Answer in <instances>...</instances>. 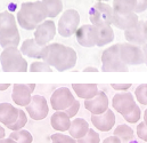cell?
Here are the masks:
<instances>
[{"label": "cell", "instance_id": "c3c4849f", "mask_svg": "<svg viewBox=\"0 0 147 143\" xmlns=\"http://www.w3.org/2000/svg\"><path fill=\"white\" fill-rule=\"evenodd\" d=\"M97 1H103V2H106V1H110V0H97Z\"/></svg>", "mask_w": 147, "mask_h": 143}, {"label": "cell", "instance_id": "3957f363", "mask_svg": "<svg viewBox=\"0 0 147 143\" xmlns=\"http://www.w3.org/2000/svg\"><path fill=\"white\" fill-rule=\"evenodd\" d=\"M1 68L5 72H26L29 65L17 47L5 48L0 54Z\"/></svg>", "mask_w": 147, "mask_h": 143}, {"label": "cell", "instance_id": "ac0fdd59", "mask_svg": "<svg viewBox=\"0 0 147 143\" xmlns=\"http://www.w3.org/2000/svg\"><path fill=\"white\" fill-rule=\"evenodd\" d=\"M138 15L136 13H130V14H119L114 12L113 15V25L116 27L120 30H128L138 24Z\"/></svg>", "mask_w": 147, "mask_h": 143}, {"label": "cell", "instance_id": "277c9868", "mask_svg": "<svg viewBox=\"0 0 147 143\" xmlns=\"http://www.w3.org/2000/svg\"><path fill=\"white\" fill-rule=\"evenodd\" d=\"M103 72H128V65L120 57V44L112 45L102 54Z\"/></svg>", "mask_w": 147, "mask_h": 143}, {"label": "cell", "instance_id": "2e32d148", "mask_svg": "<svg viewBox=\"0 0 147 143\" xmlns=\"http://www.w3.org/2000/svg\"><path fill=\"white\" fill-rule=\"evenodd\" d=\"M91 123L96 129L100 132H110L115 125V114L111 109L102 114H91Z\"/></svg>", "mask_w": 147, "mask_h": 143}, {"label": "cell", "instance_id": "ab89813d", "mask_svg": "<svg viewBox=\"0 0 147 143\" xmlns=\"http://www.w3.org/2000/svg\"><path fill=\"white\" fill-rule=\"evenodd\" d=\"M102 143H122V142H121V140H120L117 136L113 135V136H109V138H106V139H105Z\"/></svg>", "mask_w": 147, "mask_h": 143}, {"label": "cell", "instance_id": "7402d4cb", "mask_svg": "<svg viewBox=\"0 0 147 143\" xmlns=\"http://www.w3.org/2000/svg\"><path fill=\"white\" fill-rule=\"evenodd\" d=\"M72 88L76 96L83 100H90L99 92L97 84H72Z\"/></svg>", "mask_w": 147, "mask_h": 143}, {"label": "cell", "instance_id": "4dcf8cb0", "mask_svg": "<svg viewBox=\"0 0 147 143\" xmlns=\"http://www.w3.org/2000/svg\"><path fill=\"white\" fill-rule=\"evenodd\" d=\"M135 96L142 106H147V84H142L135 89Z\"/></svg>", "mask_w": 147, "mask_h": 143}, {"label": "cell", "instance_id": "9a60e30c", "mask_svg": "<svg viewBox=\"0 0 147 143\" xmlns=\"http://www.w3.org/2000/svg\"><path fill=\"white\" fill-rule=\"evenodd\" d=\"M84 108L91 114H102L109 110V97L104 92L99 91L95 97L84 100Z\"/></svg>", "mask_w": 147, "mask_h": 143}, {"label": "cell", "instance_id": "d6986e66", "mask_svg": "<svg viewBox=\"0 0 147 143\" xmlns=\"http://www.w3.org/2000/svg\"><path fill=\"white\" fill-rule=\"evenodd\" d=\"M20 50L25 56L37 59V60H42L45 47L38 45L34 38H29V39H25L22 42V46H21Z\"/></svg>", "mask_w": 147, "mask_h": 143}, {"label": "cell", "instance_id": "5bb4252c", "mask_svg": "<svg viewBox=\"0 0 147 143\" xmlns=\"http://www.w3.org/2000/svg\"><path fill=\"white\" fill-rule=\"evenodd\" d=\"M18 33L20 32H18L15 16L8 10L1 12L0 13V37H14Z\"/></svg>", "mask_w": 147, "mask_h": 143}, {"label": "cell", "instance_id": "60d3db41", "mask_svg": "<svg viewBox=\"0 0 147 143\" xmlns=\"http://www.w3.org/2000/svg\"><path fill=\"white\" fill-rule=\"evenodd\" d=\"M83 72H98V69L94 67H87L83 69Z\"/></svg>", "mask_w": 147, "mask_h": 143}, {"label": "cell", "instance_id": "603a6c76", "mask_svg": "<svg viewBox=\"0 0 147 143\" xmlns=\"http://www.w3.org/2000/svg\"><path fill=\"white\" fill-rule=\"evenodd\" d=\"M89 129H90L89 124L83 118H74L71 121L69 133L73 139L79 140V139H82L83 136H86L87 133L89 132Z\"/></svg>", "mask_w": 147, "mask_h": 143}, {"label": "cell", "instance_id": "74e56055", "mask_svg": "<svg viewBox=\"0 0 147 143\" xmlns=\"http://www.w3.org/2000/svg\"><path fill=\"white\" fill-rule=\"evenodd\" d=\"M147 9V0H137V6H136V9H135V13L136 14H139V13H143Z\"/></svg>", "mask_w": 147, "mask_h": 143}, {"label": "cell", "instance_id": "9c48e42d", "mask_svg": "<svg viewBox=\"0 0 147 143\" xmlns=\"http://www.w3.org/2000/svg\"><path fill=\"white\" fill-rule=\"evenodd\" d=\"M75 37H76V41L82 47H87V48L95 47V46H97V40H98L97 27H95L92 24L81 25L76 30Z\"/></svg>", "mask_w": 147, "mask_h": 143}, {"label": "cell", "instance_id": "1f68e13d", "mask_svg": "<svg viewBox=\"0 0 147 143\" xmlns=\"http://www.w3.org/2000/svg\"><path fill=\"white\" fill-rule=\"evenodd\" d=\"M29 71L31 72H51L53 71V68L46 63L45 61H36L33 63H31L30 68H29Z\"/></svg>", "mask_w": 147, "mask_h": 143}, {"label": "cell", "instance_id": "ba28073f", "mask_svg": "<svg viewBox=\"0 0 147 143\" xmlns=\"http://www.w3.org/2000/svg\"><path fill=\"white\" fill-rule=\"evenodd\" d=\"M74 101V95L67 87L57 88L50 96V106L55 111H65Z\"/></svg>", "mask_w": 147, "mask_h": 143}, {"label": "cell", "instance_id": "f6af8a7d", "mask_svg": "<svg viewBox=\"0 0 147 143\" xmlns=\"http://www.w3.org/2000/svg\"><path fill=\"white\" fill-rule=\"evenodd\" d=\"M0 143H17L15 140H13V139H10V138H8V139H2Z\"/></svg>", "mask_w": 147, "mask_h": 143}, {"label": "cell", "instance_id": "7dc6e473", "mask_svg": "<svg viewBox=\"0 0 147 143\" xmlns=\"http://www.w3.org/2000/svg\"><path fill=\"white\" fill-rule=\"evenodd\" d=\"M145 33H146L147 37V21H145Z\"/></svg>", "mask_w": 147, "mask_h": 143}, {"label": "cell", "instance_id": "8d00e7d4", "mask_svg": "<svg viewBox=\"0 0 147 143\" xmlns=\"http://www.w3.org/2000/svg\"><path fill=\"white\" fill-rule=\"evenodd\" d=\"M79 110H80V102L75 100L73 102V104L65 110V112L67 113V116H69L70 118H74V117L76 116V113L79 112Z\"/></svg>", "mask_w": 147, "mask_h": 143}, {"label": "cell", "instance_id": "d6a6232c", "mask_svg": "<svg viewBox=\"0 0 147 143\" xmlns=\"http://www.w3.org/2000/svg\"><path fill=\"white\" fill-rule=\"evenodd\" d=\"M140 117H142V110H140V108L138 107V106H136L132 111H130L129 113H127V114L123 116L124 120L127 123H129V124H136V123H138L140 120Z\"/></svg>", "mask_w": 147, "mask_h": 143}, {"label": "cell", "instance_id": "b9f144b4", "mask_svg": "<svg viewBox=\"0 0 147 143\" xmlns=\"http://www.w3.org/2000/svg\"><path fill=\"white\" fill-rule=\"evenodd\" d=\"M143 52H144V60H145V64L147 65V42L143 46Z\"/></svg>", "mask_w": 147, "mask_h": 143}, {"label": "cell", "instance_id": "ee69618b", "mask_svg": "<svg viewBox=\"0 0 147 143\" xmlns=\"http://www.w3.org/2000/svg\"><path fill=\"white\" fill-rule=\"evenodd\" d=\"M5 135H6V131H5V128L0 125V141H1L2 139H5Z\"/></svg>", "mask_w": 147, "mask_h": 143}, {"label": "cell", "instance_id": "5b68a950", "mask_svg": "<svg viewBox=\"0 0 147 143\" xmlns=\"http://www.w3.org/2000/svg\"><path fill=\"white\" fill-rule=\"evenodd\" d=\"M113 7L106 2L97 1L89 12V20L95 27H104L113 24Z\"/></svg>", "mask_w": 147, "mask_h": 143}, {"label": "cell", "instance_id": "d4e9b609", "mask_svg": "<svg viewBox=\"0 0 147 143\" xmlns=\"http://www.w3.org/2000/svg\"><path fill=\"white\" fill-rule=\"evenodd\" d=\"M97 30H98V40H97L98 47L109 45L114 40V32H113V29L111 25L97 27Z\"/></svg>", "mask_w": 147, "mask_h": 143}, {"label": "cell", "instance_id": "44dd1931", "mask_svg": "<svg viewBox=\"0 0 147 143\" xmlns=\"http://www.w3.org/2000/svg\"><path fill=\"white\" fill-rule=\"evenodd\" d=\"M71 118L67 116L65 111H56L50 118L51 127L57 132H66L71 126Z\"/></svg>", "mask_w": 147, "mask_h": 143}, {"label": "cell", "instance_id": "52a82bcc", "mask_svg": "<svg viewBox=\"0 0 147 143\" xmlns=\"http://www.w3.org/2000/svg\"><path fill=\"white\" fill-rule=\"evenodd\" d=\"M120 57L127 65H140L145 63L143 48L130 42L120 44Z\"/></svg>", "mask_w": 147, "mask_h": 143}, {"label": "cell", "instance_id": "4316f807", "mask_svg": "<svg viewBox=\"0 0 147 143\" xmlns=\"http://www.w3.org/2000/svg\"><path fill=\"white\" fill-rule=\"evenodd\" d=\"M113 135L117 136L122 143H128L134 139L135 134H134V129L130 126H128V125H119L114 129Z\"/></svg>", "mask_w": 147, "mask_h": 143}, {"label": "cell", "instance_id": "e0dca14e", "mask_svg": "<svg viewBox=\"0 0 147 143\" xmlns=\"http://www.w3.org/2000/svg\"><path fill=\"white\" fill-rule=\"evenodd\" d=\"M124 38L130 44H134L137 46H144L147 42V37L145 33V22L140 21L136 27L125 30Z\"/></svg>", "mask_w": 147, "mask_h": 143}, {"label": "cell", "instance_id": "30bf717a", "mask_svg": "<svg viewBox=\"0 0 147 143\" xmlns=\"http://www.w3.org/2000/svg\"><path fill=\"white\" fill-rule=\"evenodd\" d=\"M56 24L51 20H46L39 24L34 30V39L38 45L45 47L50 44V41L56 36Z\"/></svg>", "mask_w": 147, "mask_h": 143}, {"label": "cell", "instance_id": "8992f818", "mask_svg": "<svg viewBox=\"0 0 147 143\" xmlns=\"http://www.w3.org/2000/svg\"><path fill=\"white\" fill-rule=\"evenodd\" d=\"M80 24V14L75 9H66L61 16L57 25L58 33L64 38L75 35Z\"/></svg>", "mask_w": 147, "mask_h": 143}, {"label": "cell", "instance_id": "f546056e", "mask_svg": "<svg viewBox=\"0 0 147 143\" xmlns=\"http://www.w3.org/2000/svg\"><path fill=\"white\" fill-rule=\"evenodd\" d=\"M20 41H21L20 33L14 37H0V46L3 49L9 47H18Z\"/></svg>", "mask_w": 147, "mask_h": 143}, {"label": "cell", "instance_id": "bcb514c9", "mask_svg": "<svg viewBox=\"0 0 147 143\" xmlns=\"http://www.w3.org/2000/svg\"><path fill=\"white\" fill-rule=\"evenodd\" d=\"M144 123L147 125V109L145 110V112H144Z\"/></svg>", "mask_w": 147, "mask_h": 143}, {"label": "cell", "instance_id": "6da1fadb", "mask_svg": "<svg viewBox=\"0 0 147 143\" xmlns=\"http://www.w3.org/2000/svg\"><path fill=\"white\" fill-rule=\"evenodd\" d=\"M42 61L48 63L51 68L56 69L57 71L63 72L71 70L75 67L78 55L72 47L54 42L45 46Z\"/></svg>", "mask_w": 147, "mask_h": 143}, {"label": "cell", "instance_id": "7a4b0ae2", "mask_svg": "<svg viewBox=\"0 0 147 143\" xmlns=\"http://www.w3.org/2000/svg\"><path fill=\"white\" fill-rule=\"evenodd\" d=\"M47 17V12L42 1H28L21 5L17 13V23L21 28L30 31L36 30Z\"/></svg>", "mask_w": 147, "mask_h": 143}, {"label": "cell", "instance_id": "f1b7e54d", "mask_svg": "<svg viewBox=\"0 0 147 143\" xmlns=\"http://www.w3.org/2000/svg\"><path fill=\"white\" fill-rule=\"evenodd\" d=\"M26 123H28V116H26L25 111H23V110L20 109V114H18L17 120H16L14 124L8 125V126H6V127H7L8 129H11V131H20V129H22V128L26 125Z\"/></svg>", "mask_w": 147, "mask_h": 143}, {"label": "cell", "instance_id": "8fae6325", "mask_svg": "<svg viewBox=\"0 0 147 143\" xmlns=\"http://www.w3.org/2000/svg\"><path fill=\"white\" fill-rule=\"evenodd\" d=\"M25 111L33 120H43L49 112L47 100L41 95H33L29 106L25 107Z\"/></svg>", "mask_w": 147, "mask_h": 143}, {"label": "cell", "instance_id": "836d02e7", "mask_svg": "<svg viewBox=\"0 0 147 143\" xmlns=\"http://www.w3.org/2000/svg\"><path fill=\"white\" fill-rule=\"evenodd\" d=\"M78 143H99L100 142V138L99 134L95 131V129H89V132L87 133L86 136H83L82 139L76 140Z\"/></svg>", "mask_w": 147, "mask_h": 143}, {"label": "cell", "instance_id": "83f0119b", "mask_svg": "<svg viewBox=\"0 0 147 143\" xmlns=\"http://www.w3.org/2000/svg\"><path fill=\"white\" fill-rule=\"evenodd\" d=\"M10 139L15 140L17 143H32L33 136L29 131L20 129V131H13L9 135Z\"/></svg>", "mask_w": 147, "mask_h": 143}, {"label": "cell", "instance_id": "4fadbf2b", "mask_svg": "<svg viewBox=\"0 0 147 143\" xmlns=\"http://www.w3.org/2000/svg\"><path fill=\"white\" fill-rule=\"evenodd\" d=\"M32 93L33 91L29 84H14L11 93L13 102L20 107H26L32 100Z\"/></svg>", "mask_w": 147, "mask_h": 143}, {"label": "cell", "instance_id": "e575fe53", "mask_svg": "<svg viewBox=\"0 0 147 143\" xmlns=\"http://www.w3.org/2000/svg\"><path fill=\"white\" fill-rule=\"evenodd\" d=\"M51 143H78L71 135H65L63 133H55L50 136Z\"/></svg>", "mask_w": 147, "mask_h": 143}, {"label": "cell", "instance_id": "ffe728a7", "mask_svg": "<svg viewBox=\"0 0 147 143\" xmlns=\"http://www.w3.org/2000/svg\"><path fill=\"white\" fill-rule=\"evenodd\" d=\"M20 114V109L14 107L10 103H0V124L8 126L14 124Z\"/></svg>", "mask_w": 147, "mask_h": 143}, {"label": "cell", "instance_id": "d590c367", "mask_svg": "<svg viewBox=\"0 0 147 143\" xmlns=\"http://www.w3.org/2000/svg\"><path fill=\"white\" fill-rule=\"evenodd\" d=\"M137 136L143 141L147 142V125L144 121L137 125Z\"/></svg>", "mask_w": 147, "mask_h": 143}, {"label": "cell", "instance_id": "f35d334b", "mask_svg": "<svg viewBox=\"0 0 147 143\" xmlns=\"http://www.w3.org/2000/svg\"><path fill=\"white\" fill-rule=\"evenodd\" d=\"M111 87L115 91H121V92H127L130 87L131 84H111Z\"/></svg>", "mask_w": 147, "mask_h": 143}, {"label": "cell", "instance_id": "7c38bea8", "mask_svg": "<svg viewBox=\"0 0 147 143\" xmlns=\"http://www.w3.org/2000/svg\"><path fill=\"white\" fill-rule=\"evenodd\" d=\"M112 106L115 111H117L120 114L124 116V114L129 113L130 111H132L137 104L135 101V96L131 93L122 92V93H116L113 96Z\"/></svg>", "mask_w": 147, "mask_h": 143}, {"label": "cell", "instance_id": "cb8c5ba5", "mask_svg": "<svg viewBox=\"0 0 147 143\" xmlns=\"http://www.w3.org/2000/svg\"><path fill=\"white\" fill-rule=\"evenodd\" d=\"M137 0H113V10L119 14L135 13Z\"/></svg>", "mask_w": 147, "mask_h": 143}, {"label": "cell", "instance_id": "7bdbcfd3", "mask_svg": "<svg viewBox=\"0 0 147 143\" xmlns=\"http://www.w3.org/2000/svg\"><path fill=\"white\" fill-rule=\"evenodd\" d=\"M9 87H10V84H0V91H1V92L7 91Z\"/></svg>", "mask_w": 147, "mask_h": 143}, {"label": "cell", "instance_id": "484cf974", "mask_svg": "<svg viewBox=\"0 0 147 143\" xmlns=\"http://www.w3.org/2000/svg\"><path fill=\"white\" fill-rule=\"evenodd\" d=\"M42 3L46 8L47 16L54 18L58 16V14L63 10V1L62 0H42Z\"/></svg>", "mask_w": 147, "mask_h": 143}]
</instances>
